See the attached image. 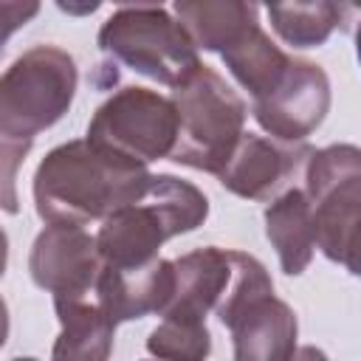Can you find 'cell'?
<instances>
[{
    "instance_id": "cell-18",
    "label": "cell",
    "mask_w": 361,
    "mask_h": 361,
    "mask_svg": "<svg viewBox=\"0 0 361 361\" xmlns=\"http://www.w3.org/2000/svg\"><path fill=\"white\" fill-rule=\"evenodd\" d=\"M274 31L293 48H313L322 45L347 14L350 6L336 3H288V6H268L265 8Z\"/></svg>"
},
{
    "instance_id": "cell-7",
    "label": "cell",
    "mask_w": 361,
    "mask_h": 361,
    "mask_svg": "<svg viewBox=\"0 0 361 361\" xmlns=\"http://www.w3.org/2000/svg\"><path fill=\"white\" fill-rule=\"evenodd\" d=\"M178 118L166 96L149 87L116 90L90 118L87 138L93 147L147 166L149 161L169 158L175 147Z\"/></svg>"
},
{
    "instance_id": "cell-23",
    "label": "cell",
    "mask_w": 361,
    "mask_h": 361,
    "mask_svg": "<svg viewBox=\"0 0 361 361\" xmlns=\"http://www.w3.org/2000/svg\"><path fill=\"white\" fill-rule=\"evenodd\" d=\"M6 259H8V237H6V231L0 228V276H3V271H6Z\"/></svg>"
},
{
    "instance_id": "cell-20",
    "label": "cell",
    "mask_w": 361,
    "mask_h": 361,
    "mask_svg": "<svg viewBox=\"0 0 361 361\" xmlns=\"http://www.w3.org/2000/svg\"><path fill=\"white\" fill-rule=\"evenodd\" d=\"M39 14V3H0V54L8 37Z\"/></svg>"
},
{
    "instance_id": "cell-16",
    "label": "cell",
    "mask_w": 361,
    "mask_h": 361,
    "mask_svg": "<svg viewBox=\"0 0 361 361\" xmlns=\"http://www.w3.org/2000/svg\"><path fill=\"white\" fill-rule=\"evenodd\" d=\"M172 11L178 14V23L192 37L195 48L206 51H226L231 48L251 25H257V6L237 3V0H220V3H175Z\"/></svg>"
},
{
    "instance_id": "cell-14",
    "label": "cell",
    "mask_w": 361,
    "mask_h": 361,
    "mask_svg": "<svg viewBox=\"0 0 361 361\" xmlns=\"http://www.w3.org/2000/svg\"><path fill=\"white\" fill-rule=\"evenodd\" d=\"M59 336L51 361H107L113 350V319L102 310L93 290L85 296H56Z\"/></svg>"
},
{
    "instance_id": "cell-1",
    "label": "cell",
    "mask_w": 361,
    "mask_h": 361,
    "mask_svg": "<svg viewBox=\"0 0 361 361\" xmlns=\"http://www.w3.org/2000/svg\"><path fill=\"white\" fill-rule=\"evenodd\" d=\"M149 178L152 175L141 164L104 152L90 141H68L51 149L34 172L37 214L65 226L104 220L138 200Z\"/></svg>"
},
{
    "instance_id": "cell-22",
    "label": "cell",
    "mask_w": 361,
    "mask_h": 361,
    "mask_svg": "<svg viewBox=\"0 0 361 361\" xmlns=\"http://www.w3.org/2000/svg\"><path fill=\"white\" fill-rule=\"evenodd\" d=\"M6 336H8V307L0 299V347L6 344Z\"/></svg>"
},
{
    "instance_id": "cell-19",
    "label": "cell",
    "mask_w": 361,
    "mask_h": 361,
    "mask_svg": "<svg viewBox=\"0 0 361 361\" xmlns=\"http://www.w3.org/2000/svg\"><path fill=\"white\" fill-rule=\"evenodd\" d=\"M147 350L161 361H206L212 350V336L206 322L164 316L161 324L149 333Z\"/></svg>"
},
{
    "instance_id": "cell-12",
    "label": "cell",
    "mask_w": 361,
    "mask_h": 361,
    "mask_svg": "<svg viewBox=\"0 0 361 361\" xmlns=\"http://www.w3.org/2000/svg\"><path fill=\"white\" fill-rule=\"evenodd\" d=\"M305 155H310V149H305V147L288 149L262 135L243 133L231 158L217 172V178L228 192H234L240 197L265 200L299 169Z\"/></svg>"
},
{
    "instance_id": "cell-10",
    "label": "cell",
    "mask_w": 361,
    "mask_h": 361,
    "mask_svg": "<svg viewBox=\"0 0 361 361\" xmlns=\"http://www.w3.org/2000/svg\"><path fill=\"white\" fill-rule=\"evenodd\" d=\"M175 271L169 259H152L147 265L135 268H113L102 265L93 296L102 305V310L118 322L141 319L147 313H161L172 296Z\"/></svg>"
},
{
    "instance_id": "cell-13",
    "label": "cell",
    "mask_w": 361,
    "mask_h": 361,
    "mask_svg": "<svg viewBox=\"0 0 361 361\" xmlns=\"http://www.w3.org/2000/svg\"><path fill=\"white\" fill-rule=\"evenodd\" d=\"M175 271V285L166 307L161 316H180V319H195L206 322V313L217 305L228 285V251L206 245L195 248L172 262Z\"/></svg>"
},
{
    "instance_id": "cell-17",
    "label": "cell",
    "mask_w": 361,
    "mask_h": 361,
    "mask_svg": "<svg viewBox=\"0 0 361 361\" xmlns=\"http://www.w3.org/2000/svg\"><path fill=\"white\" fill-rule=\"evenodd\" d=\"M220 56H223L226 68L231 71V76L251 93V99L265 96L279 82V76L285 73V68L290 62V56L279 45L271 42V37L259 28V23L251 25Z\"/></svg>"
},
{
    "instance_id": "cell-3",
    "label": "cell",
    "mask_w": 361,
    "mask_h": 361,
    "mask_svg": "<svg viewBox=\"0 0 361 361\" xmlns=\"http://www.w3.org/2000/svg\"><path fill=\"white\" fill-rule=\"evenodd\" d=\"M172 107L178 118L175 164L217 175L243 138L245 104L243 99L206 65H197L180 85L172 87Z\"/></svg>"
},
{
    "instance_id": "cell-4",
    "label": "cell",
    "mask_w": 361,
    "mask_h": 361,
    "mask_svg": "<svg viewBox=\"0 0 361 361\" xmlns=\"http://www.w3.org/2000/svg\"><path fill=\"white\" fill-rule=\"evenodd\" d=\"M73 56L56 45H34L0 76V138L31 147L56 124L76 93Z\"/></svg>"
},
{
    "instance_id": "cell-5",
    "label": "cell",
    "mask_w": 361,
    "mask_h": 361,
    "mask_svg": "<svg viewBox=\"0 0 361 361\" xmlns=\"http://www.w3.org/2000/svg\"><path fill=\"white\" fill-rule=\"evenodd\" d=\"M305 197L313 214L316 245L327 259L358 271V206L361 152L353 144H333L310 152L305 169Z\"/></svg>"
},
{
    "instance_id": "cell-24",
    "label": "cell",
    "mask_w": 361,
    "mask_h": 361,
    "mask_svg": "<svg viewBox=\"0 0 361 361\" xmlns=\"http://www.w3.org/2000/svg\"><path fill=\"white\" fill-rule=\"evenodd\" d=\"M14 361H37V358H14Z\"/></svg>"
},
{
    "instance_id": "cell-6",
    "label": "cell",
    "mask_w": 361,
    "mask_h": 361,
    "mask_svg": "<svg viewBox=\"0 0 361 361\" xmlns=\"http://www.w3.org/2000/svg\"><path fill=\"white\" fill-rule=\"evenodd\" d=\"M99 48L161 85H180L197 65V48L186 28L161 6H124L113 11L102 31Z\"/></svg>"
},
{
    "instance_id": "cell-8",
    "label": "cell",
    "mask_w": 361,
    "mask_h": 361,
    "mask_svg": "<svg viewBox=\"0 0 361 361\" xmlns=\"http://www.w3.org/2000/svg\"><path fill=\"white\" fill-rule=\"evenodd\" d=\"M330 107L327 73L307 59L288 62L279 82L259 99H254L257 124L279 141H302L310 135Z\"/></svg>"
},
{
    "instance_id": "cell-11",
    "label": "cell",
    "mask_w": 361,
    "mask_h": 361,
    "mask_svg": "<svg viewBox=\"0 0 361 361\" xmlns=\"http://www.w3.org/2000/svg\"><path fill=\"white\" fill-rule=\"evenodd\" d=\"M234 361H288L296 350V316L274 290L248 299L226 322Z\"/></svg>"
},
{
    "instance_id": "cell-9",
    "label": "cell",
    "mask_w": 361,
    "mask_h": 361,
    "mask_svg": "<svg viewBox=\"0 0 361 361\" xmlns=\"http://www.w3.org/2000/svg\"><path fill=\"white\" fill-rule=\"evenodd\" d=\"M102 268V257L96 248V237H90L82 226L51 223L45 226L28 257L31 279L56 296H85L93 290Z\"/></svg>"
},
{
    "instance_id": "cell-2",
    "label": "cell",
    "mask_w": 361,
    "mask_h": 361,
    "mask_svg": "<svg viewBox=\"0 0 361 361\" xmlns=\"http://www.w3.org/2000/svg\"><path fill=\"white\" fill-rule=\"evenodd\" d=\"M209 214L206 195L175 175H152L144 195L102 220L96 248L102 265L135 268L158 259V248L197 228Z\"/></svg>"
},
{
    "instance_id": "cell-15",
    "label": "cell",
    "mask_w": 361,
    "mask_h": 361,
    "mask_svg": "<svg viewBox=\"0 0 361 361\" xmlns=\"http://www.w3.org/2000/svg\"><path fill=\"white\" fill-rule=\"evenodd\" d=\"M265 234L276 248L285 274L296 276L310 265L316 234H313L310 203L302 189H285L265 209Z\"/></svg>"
},
{
    "instance_id": "cell-21",
    "label": "cell",
    "mask_w": 361,
    "mask_h": 361,
    "mask_svg": "<svg viewBox=\"0 0 361 361\" xmlns=\"http://www.w3.org/2000/svg\"><path fill=\"white\" fill-rule=\"evenodd\" d=\"M288 361H327V355L316 347H299V350H293V355Z\"/></svg>"
}]
</instances>
